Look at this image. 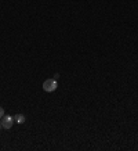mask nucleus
Returning a JSON list of instances; mask_svg holds the SVG:
<instances>
[{"label":"nucleus","mask_w":138,"mask_h":151,"mask_svg":"<svg viewBox=\"0 0 138 151\" xmlns=\"http://www.w3.org/2000/svg\"><path fill=\"white\" fill-rule=\"evenodd\" d=\"M3 128V125H1V119H0V129Z\"/></svg>","instance_id":"obj_5"},{"label":"nucleus","mask_w":138,"mask_h":151,"mask_svg":"<svg viewBox=\"0 0 138 151\" xmlns=\"http://www.w3.org/2000/svg\"><path fill=\"white\" fill-rule=\"evenodd\" d=\"M57 87H58V83H57L55 79H47V81H44V83H43V90L47 93L55 92Z\"/></svg>","instance_id":"obj_1"},{"label":"nucleus","mask_w":138,"mask_h":151,"mask_svg":"<svg viewBox=\"0 0 138 151\" xmlns=\"http://www.w3.org/2000/svg\"><path fill=\"white\" fill-rule=\"evenodd\" d=\"M25 115H22V114H15L14 115V122H17V124H23V122H25Z\"/></svg>","instance_id":"obj_3"},{"label":"nucleus","mask_w":138,"mask_h":151,"mask_svg":"<svg viewBox=\"0 0 138 151\" xmlns=\"http://www.w3.org/2000/svg\"><path fill=\"white\" fill-rule=\"evenodd\" d=\"M3 116H4V110H3V108L0 107V119L3 118Z\"/></svg>","instance_id":"obj_4"},{"label":"nucleus","mask_w":138,"mask_h":151,"mask_svg":"<svg viewBox=\"0 0 138 151\" xmlns=\"http://www.w3.org/2000/svg\"><path fill=\"white\" fill-rule=\"evenodd\" d=\"M14 124V118L11 115H4L1 118V125H3V129H11Z\"/></svg>","instance_id":"obj_2"}]
</instances>
